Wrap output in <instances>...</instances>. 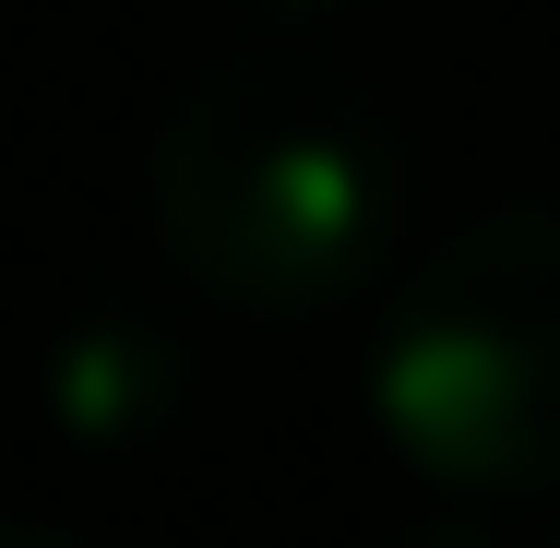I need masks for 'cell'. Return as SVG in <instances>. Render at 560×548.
I'll return each mask as SVG.
<instances>
[{
  "instance_id": "cell-4",
  "label": "cell",
  "mask_w": 560,
  "mask_h": 548,
  "mask_svg": "<svg viewBox=\"0 0 560 548\" xmlns=\"http://www.w3.org/2000/svg\"><path fill=\"white\" fill-rule=\"evenodd\" d=\"M287 12H323V0H287Z\"/></svg>"
},
{
  "instance_id": "cell-1",
  "label": "cell",
  "mask_w": 560,
  "mask_h": 548,
  "mask_svg": "<svg viewBox=\"0 0 560 548\" xmlns=\"http://www.w3.org/2000/svg\"><path fill=\"white\" fill-rule=\"evenodd\" d=\"M179 263L250 311H323L406 238V131L311 60H215L155 131Z\"/></svg>"
},
{
  "instance_id": "cell-2",
  "label": "cell",
  "mask_w": 560,
  "mask_h": 548,
  "mask_svg": "<svg viewBox=\"0 0 560 548\" xmlns=\"http://www.w3.org/2000/svg\"><path fill=\"white\" fill-rule=\"evenodd\" d=\"M382 418L442 477H560V203L465 226L406 287L382 346Z\"/></svg>"
},
{
  "instance_id": "cell-3",
  "label": "cell",
  "mask_w": 560,
  "mask_h": 548,
  "mask_svg": "<svg viewBox=\"0 0 560 548\" xmlns=\"http://www.w3.org/2000/svg\"><path fill=\"white\" fill-rule=\"evenodd\" d=\"M0 548H84V537H48V525H0Z\"/></svg>"
}]
</instances>
